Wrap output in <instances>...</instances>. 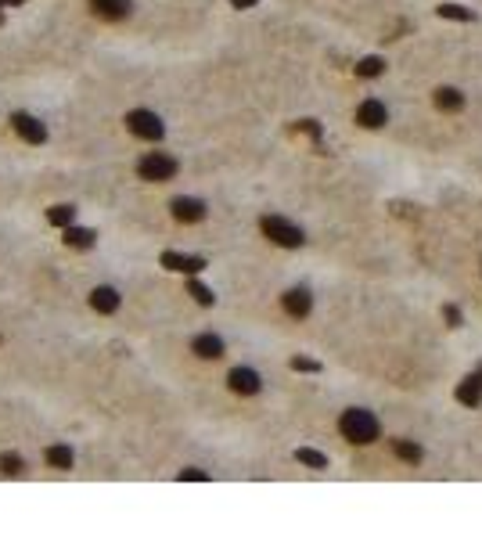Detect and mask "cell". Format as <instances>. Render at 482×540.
Returning <instances> with one entry per match:
<instances>
[{
    "mask_svg": "<svg viewBox=\"0 0 482 540\" xmlns=\"http://www.w3.org/2000/svg\"><path fill=\"white\" fill-rule=\"evenodd\" d=\"M339 432L346 436L349 443H374L378 440V418H374L371 411H364V407H349L342 418H339Z\"/></svg>",
    "mask_w": 482,
    "mask_h": 540,
    "instance_id": "cell-1",
    "label": "cell"
},
{
    "mask_svg": "<svg viewBox=\"0 0 482 540\" xmlns=\"http://www.w3.org/2000/svg\"><path fill=\"white\" fill-rule=\"evenodd\" d=\"M259 227H263V235L274 241V245H281V248H299L306 241V235L299 231L296 223H288L284 216H263Z\"/></svg>",
    "mask_w": 482,
    "mask_h": 540,
    "instance_id": "cell-2",
    "label": "cell"
},
{
    "mask_svg": "<svg viewBox=\"0 0 482 540\" xmlns=\"http://www.w3.org/2000/svg\"><path fill=\"white\" fill-rule=\"evenodd\" d=\"M137 173L140 180H170L177 173V159L173 155H166V152H148L140 162H137Z\"/></svg>",
    "mask_w": 482,
    "mask_h": 540,
    "instance_id": "cell-3",
    "label": "cell"
},
{
    "mask_svg": "<svg viewBox=\"0 0 482 540\" xmlns=\"http://www.w3.org/2000/svg\"><path fill=\"white\" fill-rule=\"evenodd\" d=\"M127 127H130V134H137L144 141H162V134H166L162 119L155 112H144V109H137V112L127 116Z\"/></svg>",
    "mask_w": 482,
    "mask_h": 540,
    "instance_id": "cell-4",
    "label": "cell"
},
{
    "mask_svg": "<svg viewBox=\"0 0 482 540\" xmlns=\"http://www.w3.org/2000/svg\"><path fill=\"white\" fill-rule=\"evenodd\" d=\"M356 122L360 127H367V130H378V127H385L389 122V112H385V105L378 97H367L360 109H356Z\"/></svg>",
    "mask_w": 482,
    "mask_h": 540,
    "instance_id": "cell-5",
    "label": "cell"
},
{
    "mask_svg": "<svg viewBox=\"0 0 482 540\" xmlns=\"http://www.w3.org/2000/svg\"><path fill=\"white\" fill-rule=\"evenodd\" d=\"M227 382H230V389H234V392H241V397H256V392L263 389V379L256 375L252 367H234L227 375Z\"/></svg>",
    "mask_w": 482,
    "mask_h": 540,
    "instance_id": "cell-6",
    "label": "cell"
},
{
    "mask_svg": "<svg viewBox=\"0 0 482 540\" xmlns=\"http://www.w3.org/2000/svg\"><path fill=\"white\" fill-rule=\"evenodd\" d=\"M11 122H15L18 137H26L29 144H44V141H47V130H44V122H40V119H33V116H26V112H18Z\"/></svg>",
    "mask_w": 482,
    "mask_h": 540,
    "instance_id": "cell-7",
    "label": "cell"
},
{
    "mask_svg": "<svg viewBox=\"0 0 482 540\" xmlns=\"http://www.w3.org/2000/svg\"><path fill=\"white\" fill-rule=\"evenodd\" d=\"M173 216L180 220V223H198V220H205V202H198V198H173Z\"/></svg>",
    "mask_w": 482,
    "mask_h": 540,
    "instance_id": "cell-8",
    "label": "cell"
},
{
    "mask_svg": "<svg viewBox=\"0 0 482 540\" xmlns=\"http://www.w3.org/2000/svg\"><path fill=\"white\" fill-rule=\"evenodd\" d=\"M162 267L166 270H180V274H198L205 267L202 256H180V253H162Z\"/></svg>",
    "mask_w": 482,
    "mask_h": 540,
    "instance_id": "cell-9",
    "label": "cell"
},
{
    "mask_svg": "<svg viewBox=\"0 0 482 540\" xmlns=\"http://www.w3.org/2000/svg\"><path fill=\"white\" fill-rule=\"evenodd\" d=\"M90 8L94 15L109 18V22H119V18L130 15V0H90Z\"/></svg>",
    "mask_w": 482,
    "mask_h": 540,
    "instance_id": "cell-10",
    "label": "cell"
},
{
    "mask_svg": "<svg viewBox=\"0 0 482 540\" xmlns=\"http://www.w3.org/2000/svg\"><path fill=\"white\" fill-rule=\"evenodd\" d=\"M457 404H465V407H479L482 404V375H468L465 382L457 386Z\"/></svg>",
    "mask_w": 482,
    "mask_h": 540,
    "instance_id": "cell-11",
    "label": "cell"
},
{
    "mask_svg": "<svg viewBox=\"0 0 482 540\" xmlns=\"http://www.w3.org/2000/svg\"><path fill=\"white\" fill-rule=\"evenodd\" d=\"M90 306L97 310V314H115V310H119V292L109 288V285H101V288L90 292Z\"/></svg>",
    "mask_w": 482,
    "mask_h": 540,
    "instance_id": "cell-12",
    "label": "cell"
},
{
    "mask_svg": "<svg viewBox=\"0 0 482 540\" xmlns=\"http://www.w3.org/2000/svg\"><path fill=\"white\" fill-rule=\"evenodd\" d=\"M281 303H284V310H288L291 317H306V314H310V306H313V299H310L306 288H291V292H284Z\"/></svg>",
    "mask_w": 482,
    "mask_h": 540,
    "instance_id": "cell-13",
    "label": "cell"
},
{
    "mask_svg": "<svg viewBox=\"0 0 482 540\" xmlns=\"http://www.w3.org/2000/svg\"><path fill=\"white\" fill-rule=\"evenodd\" d=\"M191 349L198 353L202 360H216V357H223V339L220 335H198L191 342Z\"/></svg>",
    "mask_w": 482,
    "mask_h": 540,
    "instance_id": "cell-14",
    "label": "cell"
},
{
    "mask_svg": "<svg viewBox=\"0 0 482 540\" xmlns=\"http://www.w3.org/2000/svg\"><path fill=\"white\" fill-rule=\"evenodd\" d=\"M435 109H443V112H460V109H465V94L453 90V87H439V90H435Z\"/></svg>",
    "mask_w": 482,
    "mask_h": 540,
    "instance_id": "cell-15",
    "label": "cell"
},
{
    "mask_svg": "<svg viewBox=\"0 0 482 540\" xmlns=\"http://www.w3.org/2000/svg\"><path fill=\"white\" fill-rule=\"evenodd\" d=\"M94 231H90V227H69V231H65V245H72V248H90L94 245Z\"/></svg>",
    "mask_w": 482,
    "mask_h": 540,
    "instance_id": "cell-16",
    "label": "cell"
},
{
    "mask_svg": "<svg viewBox=\"0 0 482 540\" xmlns=\"http://www.w3.org/2000/svg\"><path fill=\"white\" fill-rule=\"evenodd\" d=\"M382 72H385V61H382L378 54L356 61V76H364V79H374V76H382Z\"/></svg>",
    "mask_w": 482,
    "mask_h": 540,
    "instance_id": "cell-17",
    "label": "cell"
},
{
    "mask_svg": "<svg viewBox=\"0 0 482 540\" xmlns=\"http://www.w3.org/2000/svg\"><path fill=\"white\" fill-rule=\"evenodd\" d=\"M392 450H396V458H400V461H410V465L421 461V447L410 443V440H392Z\"/></svg>",
    "mask_w": 482,
    "mask_h": 540,
    "instance_id": "cell-18",
    "label": "cell"
},
{
    "mask_svg": "<svg viewBox=\"0 0 482 540\" xmlns=\"http://www.w3.org/2000/svg\"><path fill=\"white\" fill-rule=\"evenodd\" d=\"M296 461L306 465V468H328V458H324L321 450H313V447H299L296 450Z\"/></svg>",
    "mask_w": 482,
    "mask_h": 540,
    "instance_id": "cell-19",
    "label": "cell"
},
{
    "mask_svg": "<svg viewBox=\"0 0 482 540\" xmlns=\"http://www.w3.org/2000/svg\"><path fill=\"white\" fill-rule=\"evenodd\" d=\"M47 465L51 468H72V450L69 447H51L47 450Z\"/></svg>",
    "mask_w": 482,
    "mask_h": 540,
    "instance_id": "cell-20",
    "label": "cell"
},
{
    "mask_svg": "<svg viewBox=\"0 0 482 540\" xmlns=\"http://www.w3.org/2000/svg\"><path fill=\"white\" fill-rule=\"evenodd\" d=\"M435 11H439V18H453V22H472V18H475L468 8H460V4H443Z\"/></svg>",
    "mask_w": 482,
    "mask_h": 540,
    "instance_id": "cell-21",
    "label": "cell"
},
{
    "mask_svg": "<svg viewBox=\"0 0 482 540\" xmlns=\"http://www.w3.org/2000/svg\"><path fill=\"white\" fill-rule=\"evenodd\" d=\"M72 216H76L72 205H51V209H47V220H51V223H58V227H69V223H72Z\"/></svg>",
    "mask_w": 482,
    "mask_h": 540,
    "instance_id": "cell-22",
    "label": "cell"
},
{
    "mask_svg": "<svg viewBox=\"0 0 482 540\" xmlns=\"http://www.w3.org/2000/svg\"><path fill=\"white\" fill-rule=\"evenodd\" d=\"M187 292H191V299L202 303V306H213V299H216V296H213V288H205L202 281H187Z\"/></svg>",
    "mask_w": 482,
    "mask_h": 540,
    "instance_id": "cell-23",
    "label": "cell"
},
{
    "mask_svg": "<svg viewBox=\"0 0 482 540\" xmlns=\"http://www.w3.org/2000/svg\"><path fill=\"white\" fill-rule=\"evenodd\" d=\"M0 468H4L8 475H18L22 472V458H18V454H0Z\"/></svg>",
    "mask_w": 482,
    "mask_h": 540,
    "instance_id": "cell-24",
    "label": "cell"
},
{
    "mask_svg": "<svg viewBox=\"0 0 482 540\" xmlns=\"http://www.w3.org/2000/svg\"><path fill=\"white\" fill-rule=\"evenodd\" d=\"M291 371H310V375H317L321 364H317V360H310V357H291Z\"/></svg>",
    "mask_w": 482,
    "mask_h": 540,
    "instance_id": "cell-25",
    "label": "cell"
},
{
    "mask_svg": "<svg viewBox=\"0 0 482 540\" xmlns=\"http://www.w3.org/2000/svg\"><path fill=\"white\" fill-rule=\"evenodd\" d=\"M180 479H187V483H205L209 475H205L202 468H184V472H180Z\"/></svg>",
    "mask_w": 482,
    "mask_h": 540,
    "instance_id": "cell-26",
    "label": "cell"
},
{
    "mask_svg": "<svg viewBox=\"0 0 482 540\" xmlns=\"http://www.w3.org/2000/svg\"><path fill=\"white\" fill-rule=\"evenodd\" d=\"M447 321H450V328H460V310L457 306H447Z\"/></svg>",
    "mask_w": 482,
    "mask_h": 540,
    "instance_id": "cell-27",
    "label": "cell"
},
{
    "mask_svg": "<svg viewBox=\"0 0 482 540\" xmlns=\"http://www.w3.org/2000/svg\"><path fill=\"white\" fill-rule=\"evenodd\" d=\"M230 4H234V8H241V11H245V8H256V4H259V0H230Z\"/></svg>",
    "mask_w": 482,
    "mask_h": 540,
    "instance_id": "cell-28",
    "label": "cell"
},
{
    "mask_svg": "<svg viewBox=\"0 0 482 540\" xmlns=\"http://www.w3.org/2000/svg\"><path fill=\"white\" fill-rule=\"evenodd\" d=\"M11 4H18V0H11Z\"/></svg>",
    "mask_w": 482,
    "mask_h": 540,
    "instance_id": "cell-29",
    "label": "cell"
}]
</instances>
